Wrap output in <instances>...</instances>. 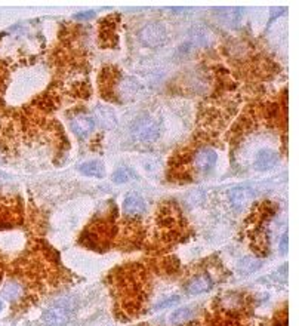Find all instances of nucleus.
Here are the masks:
<instances>
[{
	"mask_svg": "<svg viewBox=\"0 0 299 326\" xmlns=\"http://www.w3.org/2000/svg\"><path fill=\"white\" fill-rule=\"evenodd\" d=\"M139 89H141V85L132 77H123L117 85V94L120 95V98L123 101L135 98V95L139 92Z\"/></svg>",
	"mask_w": 299,
	"mask_h": 326,
	"instance_id": "9",
	"label": "nucleus"
},
{
	"mask_svg": "<svg viewBox=\"0 0 299 326\" xmlns=\"http://www.w3.org/2000/svg\"><path fill=\"white\" fill-rule=\"evenodd\" d=\"M212 286H213V280L210 279L209 274H199L187 285V292L190 295H199V294L210 291Z\"/></svg>",
	"mask_w": 299,
	"mask_h": 326,
	"instance_id": "8",
	"label": "nucleus"
},
{
	"mask_svg": "<svg viewBox=\"0 0 299 326\" xmlns=\"http://www.w3.org/2000/svg\"><path fill=\"white\" fill-rule=\"evenodd\" d=\"M287 250H289V236L284 234L281 237V242H280V252L281 253H286Z\"/></svg>",
	"mask_w": 299,
	"mask_h": 326,
	"instance_id": "19",
	"label": "nucleus"
},
{
	"mask_svg": "<svg viewBox=\"0 0 299 326\" xmlns=\"http://www.w3.org/2000/svg\"><path fill=\"white\" fill-rule=\"evenodd\" d=\"M79 171L86 175V176H93V178H102L105 175V168L102 165V162L99 160H91V162H85Z\"/></svg>",
	"mask_w": 299,
	"mask_h": 326,
	"instance_id": "12",
	"label": "nucleus"
},
{
	"mask_svg": "<svg viewBox=\"0 0 299 326\" xmlns=\"http://www.w3.org/2000/svg\"><path fill=\"white\" fill-rule=\"evenodd\" d=\"M139 40L148 48L162 46L168 39V31L160 22H148L139 30Z\"/></svg>",
	"mask_w": 299,
	"mask_h": 326,
	"instance_id": "2",
	"label": "nucleus"
},
{
	"mask_svg": "<svg viewBox=\"0 0 299 326\" xmlns=\"http://www.w3.org/2000/svg\"><path fill=\"white\" fill-rule=\"evenodd\" d=\"M93 115L98 125L102 126L104 129H114L117 126V117L113 108H110L107 105H96Z\"/></svg>",
	"mask_w": 299,
	"mask_h": 326,
	"instance_id": "6",
	"label": "nucleus"
},
{
	"mask_svg": "<svg viewBox=\"0 0 299 326\" xmlns=\"http://www.w3.org/2000/svg\"><path fill=\"white\" fill-rule=\"evenodd\" d=\"M218 162V154L212 149H202L194 154V168L202 172L207 173L210 172Z\"/></svg>",
	"mask_w": 299,
	"mask_h": 326,
	"instance_id": "4",
	"label": "nucleus"
},
{
	"mask_svg": "<svg viewBox=\"0 0 299 326\" xmlns=\"http://www.w3.org/2000/svg\"><path fill=\"white\" fill-rule=\"evenodd\" d=\"M230 203L234 209L244 208L247 202L252 199V192L247 187H236L230 192Z\"/></svg>",
	"mask_w": 299,
	"mask_h": 326,
	"instance_id": "11",
	"label": "nucleus"
},
{
	"mask_svg": "<svg viewBox=\"0 0 299 326\" xmlns=\"http://www.w3.org/2000/svg\"><path fill=\"white\" fill-rule=\"evenodd\" d=\"M193 317V308L191 307H181L170 316V323L173 326H181L187 323Z\"/></svg>",
	"mask_w": 299,
	"mask_h": 326,
	"instance_id": "14",
	"label": "nucleus"
},
{
	"mask_svg": "<svg viewBox=\"0 0 299 326\" xmlns=\"http://www.w3.org/2000/svg\"><path fill=\"white\" fill-rule=\"evenodd\" d=\"M179 297L178 295H172V297H169V298H166V300H163V301H160L157 306H156V310H163V308H166V307H170V306H173V304H176V303H179Z\"/></svg>",
	"mask_w": 299,
	"mask_h": 326,
	"instance_id": "17",
	"label": "nucleus"
},
{
	"mask_svg": "<svg viewBox=\"0 0 299 326\" xmlns=\"http://www.w3.org/2000/svg\"><path fill=\"white\" fill-rule=\"evenodd\" d=\"M3 310V304H2V301H0V311Z\"/></svg>",
	"mask_w": 299,
	"mask_h": 326,
	"instance_id": "20",
	"label": "nucleus"
},
{
	"mask_svg": "<svg viewBox=\"0 0 299 326\" xmlns=\"http://www.w3.org/2000/svg\"><path fill=\"white\" fill-rule=\"evenodd\" d=\"M131 134L133 136L135 141L142 142V144H151L154 142L159 135H160V128L159 123L156 120H153L151 117H139L133 122L132 128H131Z\"/></svg>",
	"mask_w": 299,
	"mask_h": 326,
	"instance_id": "1",
	"label": "nucleus"
},
{
	"mask_svg": "<svg viewBox=\"0 0 299 326\" xmlns=\"http://www.w3.org/2000/svg\"><path fill=\"white\" fill-rule=\"evenodd\" d=\"M73 132L76 134L79 138H86L93 129H95V122L92 117L86 116V115H79L74 116L70 122Z\"/></svg>",
	"mask_w": 299,
	"mask_h": 326,
	"instance_id": "7",
	"label": "nucleus"
},
{
	"mask_svg": "<svg viewBox=\"0 0 299 326\" xmlns=\"http://www.w3.org/2000/svg\"><path fill=\"white\" fill-rule=\"evenodd\" d=\"M0 295H2V298L5 301H17L22 295V288L17 282H9L2 288Z\"/></svg>",
	"mask_w": 299,
	"mask_h": 326,
	"instance_id": "13",
	"label": "nucleus"
},
{
	"mask_svg": "<svg viewBox=\"0 0 299 326\" xmlns=\"http://www.w3.org/2000/svg\"><path fill=\"white\" fill-rule=\"evenodd\" d=\"M277 160H279V154H277L274 150H271V149H264V150H261V152L258 153L255 166H256V169H259V171H268V169H271V168L276 166Z\"/></svg>",
	"mask_w": 299,
	"mask_h": 326,
	"instance_id": "10",
	"label": "nucleus"
},
{
	"mask_svg": "<svg viewBox=\"0 0 299 326\" xmlns=\"http://www.w3.org/2000/svg\"><path fill=\"white\" fill-rule=\"evenodd\" d=\"M261 266V263L259 261H256V260H253V258H244L242 263H240V270H242V273H252V271H255L258 267Z\"/></svg>",
	"mask_w": 299,
	"mask_h": 326,
	"instance_id": "16",
	"label": "nucleus"
},
{
	"mask_svg": "<svg viewBox=\"0 0 299 326\" xmlns=\"http://www.w3.org/2000/svg\"><path fill=\"white\" fill-rule=\"evenodd\" d=\"M95 17V12L93 11H86V12H80V14H76L74 18L76 19H91Z\"/></svg>",
	"mask_w": 299,
	"mask_h": 326,
	"instance_id": "18",
	"label": "nucleus"
},
{
	"mask_svg": "<svg viewBox=\"0 0 299 326\" xmlns=\"http://www.w3.org/2000/svg\"><path fill=\"white\" fill-rule=\"evenodd\" d=\"M132 176H133V171L129 169V168H126V166H122V168H119V169L114 171L113 181H114L116 184H125V183H128V181L132 179Z\"/></svg>",
	"mask_w": 299,
	"mask_h": 326,
	"instance_id": "15",
	"label": "nucleus"
},
{
	"mask_svg": "<svg viewBox=\"0 0 299 326\" xmlns=\"http://www.w3.org/2000/svg\"><path fill=\"white\" fill-rule=\"evenodd\" d=\"M42 319L48 326H65L71 319V311L67 301L55 303L54 306L46 308Z\"/></svg>",
	"mask_w": 299,
	"mask_h": 326,
	"instance_id": "3",
	"label": "nucleus"
},
{
	"mask_svg": "<svg viewBox=\"0 0 299 326\" xmlns=\"http://www.w3.org/2000/svg\"><path fill=\"white\" fill-rule=\"evenodd\" d=\"M122 209L125 215L135 218V216H139L145 212V200L138 193H129L123 200Z\"/></svg>",
	"mask_w": 299,
	"mask_h": 326,
	"instance_id": "5",
	"label": "nucleus"
}]
</instances>
